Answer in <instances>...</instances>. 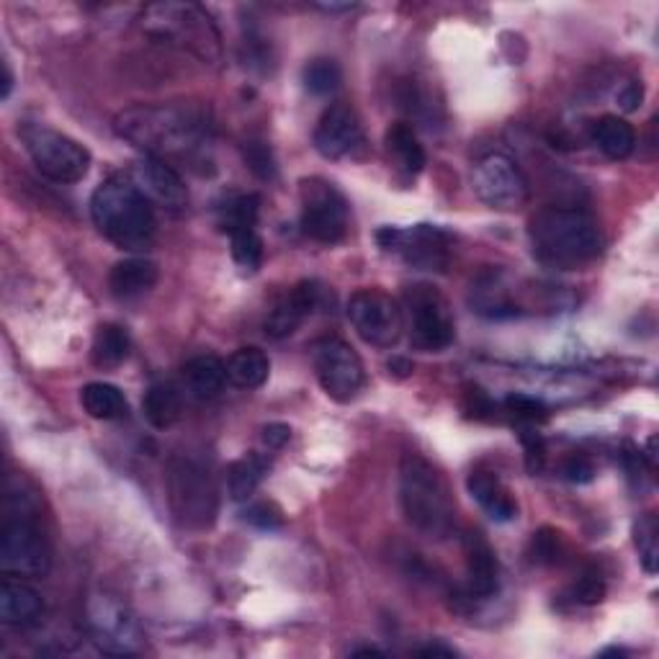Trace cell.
Listing matches in <instances>:
<instances>
[{
	"label": "cell",
	"instance_id": "cell-35",
	"mask_svg": "<svg viewBox=\"0 0 659 659\" xmlns=\"http://www.w3.org/2000/svg\"><path fill=\"white\" fill-rule=\"evenodd\" d=\"M230 242H232L234 263H238L240 268H246V271H258L260 260H263V240H260L256 227L232 232Z\"/></svg>",
	"mask_w": 659,
	"mask_h": 659
},
{
	"label": "cell",
	"instance_id": "cell-42",
	"mask_svg": "<svg viewBox=\"0 0 659 659\" xmlns=\"http://www.w3.org/2000/svg\"><path fill=\"white\" fill-rule=\"evenodd\" d=\"M565 479L575 485H588L596 479V463H592L588 457H582V453H575V457H569L565 461Z\"/></svg>",
	"mask_w": 659,
	"mask_h": 659
},
{
	"label": "cell",
	"instance_id": "cell-28",
	"mask_svg": "<svg viewBox=\"0 0 659 659\" xmlns=\"http://www.w3.org/2000/svg\"><path fill=\"white\" fill-rule=\"evenodd\" d=\"M183 402H181V392L168 381H158L152 385L148 392H144L142 400V412L152 428L158 430H168L173 428L178 418H181Z\"/></svg>",
	"mask_w": 659,
	"mask_h": 659
},
{
	"label": "cell",
	"instance_id": "cell-44",
	"mask_svg": "<svg viewBox=\"0 0 659 659\" xmlns=\"http://www.w3.org/2000/svg\"><path fill=\"white\" fill-rule=\"evenodd\" d=\"M260 438H263V443L268 446V449L279 451L289 443L291 428L287 426V422H268V426L263 428V436H260Z\"/></svg>",
	"mask_w": 659,
	"mask_h": 659
},
{
	"label": "cell",
	"instance_id": "cell-18",
	"mask_svg": "<svg viewBox=\"0 0 659 659\" xmlns=\"http://www.w3.org/2000/svg\"><path fill=\"white\" fill-rule=\"evenodd\" d=\"M322 304V287L317 281H299L294 289L287 291L279 302L273 304L266 317V336L273 340H283L294 336L309 314Z\"/></svg>",
	"mask_w": 659,
	"mask_h": 659
},
{
	"label": "cell",
	"instance_id": "cell-7",
	"mask_svg": "<svg viewBox=\"0 0 659 659\" xmlns=\"http://www.w3.org/2000/svg\"><path fill=\"white\" fill-rule=\"evenodd\" d=\"M402 314L410 330V340L418 351H443L457 338L451 307L446 297L430 283H412L405 289Z\"/></svg>",
	"mask_w": 659,
	"mask_h": 659
},
{
	"label": "cell",
	"instance_id": "cell-48",
	"mask_svg": "<svg viewBox=\"0 0 659 659\" xmlns=\"http://www.w3.org/2000/svg\"><path fill=\"white\" fill-rule=\"evenodd\" d=\"M353 655H356V657H373V655L385 657V652H381V649H377V647H361V649H353Z\"/></svg>",
	"mask_w": 659,
	"mask_h": 659
},
{
	"label": "cell",
	"instance_id": "cell-33",
	"mask_svg": "<svg viewBox=\"0 0 659 659\" xmlns=\"http://www.w3.org/2000/svg\"><path fill=\"white\" fill-rule=\"evenodd\" d=\"M633 543L639 549V561L645 572L655 575L659 567V526L652 512H647L633 523Z\"/></svg>",
	"mask_w": 659,
	"mask_h": 659
},
{
	"label": "cell",
	"instance_id": "cell-11",
	"mask_svg": "<svg viewBox=\"0 0 659 659\" xmlns=\"http://www.w3.org/2000/svg\"><path fill=\"white\" fill-rule=\"evenodd\" d=\"M302 232L322 246H336L348 232V201L330 181L320 176L302 178Z\"/></svg>",
	"mask_w": 659,
	"mask_h": 659
},
{
	"label": "cell",
	"instance_id": "cell-2",
	"mask_svg": "<svg viewBox=\"0 0 659 659\" xmlns=\"http://www.w3.org/2000/svg\"><path fill=\"white\" fill-rule=\"evenodd\" d=\"M533 256L543 266L575 271L603 253V232L588 211L575 207H543L528 222Z\"/></svg>",
	"mask_w": 659,
	"mask_h": 659
},
{
	"label": "cell",
	"instance_id": "cell-39",
	"mask_svg": "<svg viewBox=\"0 0 659 659\" xmlns=\"http://www.w3.org/2000/svg\"><path fill=\"white\" fill-rule=\"evenodd\" d=\"M242 516H246V523L260 528V531H279L283 526V512L276 502H253Z\"/></svg>",
	"mask_w": 659,
	"mask_h": 659
},
{
	"label": "cell",
	"instance_id": "cell-29",
	"mask_svg": "<svg viewBox=\"0 0 659 659\" xmlns=\"http://www.w3.org/2000/svg\"><path fill=\"white\" fill-rule=\"evenodd\" d=\"M385 144L387 152L395 158L397 168H402L405 173L415 176L426 168V150H422L415 129L410 124H405V121H397V124L387 129Z\"/></svg>",
	"mask_w": 659,
	"mask_h": 659
},
{
	"label": "cell",
	"instance_id": "cell-19",
	"mask_svg": "<svg viewBox=\"0 0 659 659\" xmlns=\"http://www.w3.org/2000/svg\"><path fill=\"white\" fill-rule=\"evenodd\" d=\"M463 557H467L469 598H492L500 588V565L490 541L482 533H469L463 539Z\"/></svg>",
	"mask_w": 659,
	"mask_h": 659
},
{
	"label": "cell",
	"instance_id": "cell-1",
	"mask_svg": "<svg viewBox=\"0 0 659 659\" xmlns=\"http://www.w3.org/2000/svg\"><path fill=\"white\" fill-rule=\"evenodd\" d=\"M113 132L148 158L199 150L214 132L211 109L201 101L137 103L113 117Z\"/></svg>",
	"mask_w": 659,
	"mask_h": 659
},
{
	"label": "cell",
	"instance_id": "cell-3",
	"mask_svg": "<svg viewBox=\"0 0 659 659\" xmlns=\"http://www.w3.org/2000/svg\"><path fill=\"white\" fill-rule=\"evenodd\" d=\"M91 217L106 240L132 253L150 248L158 230L152 201L137 189L127 173L106 178L93 191Z\"/></svg>",
	"mask_w": 659,
	"mask_h": 659
},
{
	"label": "cell",
	"instance_id": "cell-31",
	"mask_svg": "<svg viewBox=\"0 0 659 659\" xmlns=\"http://www.w3.org/2000/svg\"><path fill=\"white\" fill-rule=\"evenodd\" d=\"M129 348H132V340H129L127 330L119 328V324L106 322L96 330L93 346H91V361L99 369H117L119 363L127 361Z\"/></svg>",
	"mask_w": 659,
	"mask_h": 659
},
{
	"label": "cell",
	"instance_id": "cell-15",
	"mask_svg": "<svg viewBox=\"0 0 659 659\" xmlns=\"http://www.w3.org/2000/svg\"><path fill=\"white\" fill-rule=\"evenodd\" d=\"M377 240L381 248L402 256L407 263L418 266L422 271H443V266L449 263L451 234L443 232L441 227L418 224L410 230L385 227V230H379Z\"/></svg>",
	"mask_w": 659,
	"mask_h": 659
},
{
	"label": "cell",
	"instance_id": "cell-10",
	"mask_svg": "<svg viewBox=\"0 0 659 659\" xmlns=\"http://www.w3.org/2000/svg\"><path fill=\"white\" fill-rule=\"evenodd\" d=\"M88 631L106 655L132 657L144 649V633L132 610L109 592H96L86 606Z\"/></svg>",
	"mask_w": 659,
	"mask_h": 659
},
{
	"label": "cell",
	"instance_id": "cell-8",
	"mask_svg": "<svg viewBox=\"0 0 659 659\" xmlns=\"http://www.w3.org/2000/svg\"><path fill=\"white\" fill-rule=\"evenodd\" d=\"M21 140L39 173L54 183H78L91 170V152L72 137L57 132V129L27 124L21 129Z\"/></svg>",
	"mask_w": 659,
	"mask_h": 659
},
{
	"label": "cell",
	"instance_id": "cell-36",
	"mask_svg": "<svg viewBox=\"0 0 659 659\" xmlns=\"http://www.w3.org/2000/svg\"><path fill=\"white\" fill-rule=\"evenodd\" d=\"M242 158H246L250 173L260 178V181H273L276 173H279L273 150L266 142H248L246 150H242Z\"/></svg>",
	"mask_w": 659,
	"mask_h": 659
},
{
	"label": "cell",
	"instance_id": "cell-25",
	"mask_svg": "<svg viewBox=\"0 0 659 659\" xmlns=\"http://www.w3.org/2000/svg\"><path fill=\"white\" fill-rule=\"evenodd\" d=\"M592 140L610 160H626L637 148V132L623 117H600L592 127Z\"/></svg>",
	"mask_w": 659,
	"mask_h": 659
},
{
	"label": "cell",
	"instance_id": "cell-4",
	"mask_svg": "<svg viewBox=\"0 0 659 659\" xmlns=\"http://www.w3.org/2000/svg\"><path fill=\"white\" fill-rule=\"evenodd\" d=\"M402 512L415 531L441 541L457 526V502L451 487L433 463L407 453L400 467Z\"/></svg>",
	"mask_w": 659,
	"mask_h": 659
},
{
	"label": "cell",
	"instance_id": "cell-34",
	"mask_svg": "<svg viewBox=\"0 0 659 659\" xmlns=\"http://www.w3.org/2000/svg\"><path fill=\"white\" fill-rule=\"evenodd\" d=\"M340 80H343V72H340V64L330 57H317L304 68V88L312 96H330L340 88Z\"/></svg>",
	"mask_w": 659,
	"mask_h": 659
},
{
	"label": "cell",
	"instance_id": "cell-46",
	"mask_svg": "<svg viewBox=\"0 0 659 659\" xmlns=\"http://www.w3.org/2000/svg\"><path fill=\"white\" fill-rule=\"evenodd\" d=\"M420 655L422 657H453L457 652H453V649H449V647H438V645H430V647H422L420 649Z\"/></svg>",
	"mask_w": 659,
	"mask_h": 659
},
{
	"label": "cell",
	"instance_id": "cell-13",
	"mask_svg": "<svg viewBox=\"0 0 659 659\" xmlns=\"http://www.w3.org/2000/svg\"><path fill=\"white\" fill-rule=\"evenodd\" d=\"M348 320L358 336L373 348L397 346L405 330L400 302L381 289H358L348 299Z\"/></svg>",
	"mask_w": 659,
	"mask_h": 659
},
{
	"label": "cell",
	"instance_id": "cell-43",
	"mask_svg": "<svg viewBox=\"0 0 659 659\" xmlns=\"http://www.w3.org/2000/svg\"><path fill=\"white\" fill-rule=\"evenodd\" d=\"M616 99L626 113L637 111L641 101H645V86H641V80H626V83L618 88Z\"/></svg>",
	"mask_w": 659,
	"mask_h": 659
},
{
	"label": "cell",
	"instance_id": "cell-47",
	"mask_svg": "<svg viewBox=\"0 0 659 659\" xmlns=\"http://www.w3.org/2000/svg\"><path fill=\"white\" fill-rule=\"evenodd\" d=\"M3 99H8V96H11V88H13V72H11V68H8V62H3Z\"/></svg>",
	"mask_w": 659,
	"mask_h": 659
},
{
	"label": "cell",
	"instance_id": "cell-24",
	"mask_svg": "<svg viewBox=\"0 0 659 659\" xmlns=\"http://www.w3.org/2000/svg\"><path fill=\"white\" fill-rule=\"evenodd\" d=\"M471 307L477 314L490 317V320H502V317L518 314V307L508 294V287L502 283L498 273L479 276L477 283H471Z\"/></svg>",
	"mask_w": 659,
	"mask_h": 659
},
{
	"label": "cell",
	"instance_id": "cell-20",
	"mask_svg": "<svg viewBox=\"0 0 659 659\" xmlns=\"http://www.w3.org/2000/svg\"><path fill=\"white\" fill-rule=\"evenodd\" d=\"M44 610V600L37 588L23 582V577L6 575L0 585V621L8 626L34 623Z\"/></svg>",
	"mask_w": 659,
	"mask_h": 659
},
{
	"label": "cell",
	"instance_id": "cell-21",
	"mask_svg": "<svg viewBox=\"0 0 659 659\" xmlns=\"http://www.w3.org/2000/svg\"><path fill=\"white\" fill-rule=\"evenodd\" d=\"M467 487L471 498L479 502V508H482L492 520H498V523H508V520L518 518L516 498H512L508 487L502 485L492 471H485V469L471 471L467 479Z\"/></svg>",
	"mask_w": 659,
	"mask_h": 659
},
{
	"label": "cell",
	"instance_id": "cell-14",
	"mask_svg": "<svg viewBox=\"0 0 659 659\" xmlns=\"http://www.w3.org/2000/svg\"><path fill=\"white\" fill-rule=\"evenodd\" d=\"M471 189L479 201L495 211H516L526 207L531 197L523 170L502 152H490L477 162L471 173Z\"/></svg>",
	"mask_w": 659,
	"mask_h": 659
},
{
	"label": "cell",
	"instance_id": "cell-17",
	"mask_svg": "<svg viewBox=\"0 0 659 659\" xmlns=\"http://www.w3.org/2000/svg\"><path fill=\"white\" fill-rule=\"evenodd\" d=\"M127 176L132 178V183L152 203H160V207L173 211L183 209L186 203H189V189H186L183 178L178 176L166 160L148 158V154H144L142 160H137L134 166L129 168Z\"/></svg>",
	"mask_w": 659,
	"mask_h": 659
},
{
	"label": "cell",
	"instance_id": "cell-38",
	"mask_svg": "<svg viewBox=\"0 0 659 659\" xmlns=\"http://www.w3.org/2000/svg\"><path fill=\"white\" fill-rule=\"evenodd\" d=\"M561 555V533L555 528H541L531 539V559L536 565H555Z\"/></svg>",
	"mask_w": 659,
	"mask_h": 659
},
{
	"label": "cell",
	"instance_id": "cell-12",
	"mask_svg": "<svg viewBox=\"0 0 659 659\" xmlns=\"http://www.w3.org/2000/svg\"><path fill=\"white\" fill-rule=\"evenodd\" d=\"M314 373L324 395L336 402H353L366 385L361 356L340 338H322L312 346Z\"/></svg>",
	"mask_w": 659,
	"mask_h": 659
},
{
	"label": "cell",
	"instance_id": "cell-6",
	"mask_svg": "<svg viewBox=\"0 0 659 659\" xmlns=\"http://www.w3.org/2000/svg\"><path fill=\"white\" fill-rule=\"evenodd\" d=\"M168 502L178 523L189 531H209L219 516V492L209 469L193 459H173L168 467Z\"/></svg>",
	"mask_w": 659,
	"mask_h": 659
},
{
	"label": "cell",
	"instance_id": "cell-41",
	"mask_svg": "<svg viewBox=\"0 0 659 659\" xmlns=\"http://www.w3.org/2000/svg\"><path fill=\"white\" fill-rule=\"evenodd\" d=\"M520 441H523V449H526V467L531 475L543 469V463H547V446H543V438L536 433V430L526 428L523 433H520Z\"/></svg>",
	"mask_w": 659,
	"mask_h": 659
},
{
	"label": "cell",
	"instance_id": "cell-30",
	"mask_svg": "<svg viewBox=\"0 0 659 659\" xmlns=\"http://www.w3.org/2000/svg\"><path fill=\"white\" fill-rule=\"evenodd\" d=\"M80 402L83 410L96 420H119L127 418L129 402L119 387L106 385V381H91L80 389Z\"/></svg>",
	"mask_w": 659,
	"mask_h": 659
},
{
	"label": "cell",
	"instance_id": "cell-5",
	"mask_svg": "<svg viewBox=\"0 0 659 659\" xmlns=\"http://www.w3.org/2000/svg\"><path fill=\"white\" fill-rule=\"evenodd\" d=\"M142 31L154 42L217 62L222 57V37L211 16L197 3H154L140 16Z\"/></svg>",
	"mask_w": 659,
	"mask_h": 659
},
{
	"label": "cell",
	"instance_id": "cell-32",
	"mask_svg": "<svg viewBox=\"0 0 659 659\" xmlns=\"http://www.w3.org/2000/svg\"><path fill=\"white\" fill-rule=\"evenodd\" d=\"M258 214H260V199L256 193H240V197L227 199L224 207L219 209V227H222L227 234L248 230V227L258 224Z\"/></svg>",
	"mask_w": 659,
	"mask_h": 659
},
{
	"label": "cell",
	"instance_id": "cell-45",
	"mask_svg": "<svg viewBox=\"0 0 659 659\" xmlns=\"http://www.w3.org/2000/svg\"><path fill=\"white\" fill-rule=\"evenodd\" d=\"M389 373H395V377H410L412 363L407 361V358H392V361H389Z\"/></svg>",
	"mask_w": 659,
	"mask_h": 659
},
{
	"label": "cell",
	"instance_id": "cell-9",
	"mask_svg": "<svg viewBox=\"0 0 659 659\" xmlns=\"http://www.w3.org/2000/svg\"><path fill=\"white\" fill-rule=\"evenodd\" d=\"M52 567V551L42 528L29 516V508L19 512L8 508L3 533H0V569L11 577H42Z\"/></svg>",
	"mask_w": 659,
	"mask_h": 659
},
{
	"label": "cell",
	"instance_id": "cell-23",
	"mask_svg": "<svg viewBox=\"0 0 659 659\" xmlns=\"http://www.w3.org/2000/svg\"><path fill=\"white\" fill-rule=\"evenodd\" d=\"M227 363L222 358L203 353L183 366V385L197 400H211L224 389Z\"/></svg>",
	"mask_w": 659,
	"mask_h": 659
},
{
	"label": "cell",
	"instance_id": "cell-26",
	"mask_svg": "<svg viewBox=\"0 0 659 659\" xmlns=\"http://www.w3.org/2000/svg\"><path fill=\"white\" fill-rule=\"evenodd\" d=\"M271 361L260 348H240L227 358V381L238 389H258L268 381Z\"/></svg>",
	"mask_w": 659,
	"mask_h": 659
},
{
	"label": "cell",
	"instance_id": "cell-27",
	"mask_svg": "<svg viewBox=\"0 0 659 659\" xmlns=\"http://www.w3.org/2000/svg\"><path fill=\"white\" fill-rule=\"evenodd\" d=\"M268 469H271V461H268L263 453H246V457L238 459L227 471V492L234 502H246L253 498V492L263 482Z\"/></svg>",
	"mask_w": 659,
	"mask_h": 659
},
{
	"label": "cell",
	"instance_id": "cell-40",
	"mask_svg": "<svg viewBox=\"0 0 659 659\" xmlns=\"http://www.w3.org/2000/svg\"><path fill=\"white\" fill-rule=\"evenodd\" d=\"M572 596L577 603L582 606H598L600 600L606 598V580L600 577V572H596V569H590V572H585L580 580L575 582Z\"/></svg>",
	"mask_w": 659,
	"mask_h": 659
},
{
	"label": "cell",
	"instance_id": "cell-22",
	"mask_svg": "<svg viewBox=\"0 0 659 659\" xmlns=\"http://www.w3.org/2000/svg\"><path fill=\"white\" fill-rule=\"evenodd\" d=\"M158 263L150 258H127L119 260L109 273V289L113 297L132 299L150 291L158 283Z\"/></svg>",
	"mask_w": 659,
	"mask_h": 659
},
{
	"label": "cell",
	"instance_id": "cell-16",
	"mask_svg": "<svg viewBox=\"0 0 659 659\" xmlns=\"http://www.w3.org/2000/svg\"><path fill=\"white\" fill-rule=\"evenodd\" d=\"M363 127L351 103H330L314 127V150L328 160L358 158L363 150Z\"/></svg>",
	"mask_w": 659,
	"mask_h": 659
},
{
	"label": "cell",
	"instance_id": "cell-37",
	"mask_svg": "<svg viewBox=\"0 0 659 659\" xmlns=\"http://www.w3.org/2000/svg\"><path fill=\"white\" fill-rule=\"evenodd\" d=\"M506 407L512 418L523 420L528 426H536V422H543L549 418V407L531 395H510L506 400Z\"/></svg>",
	"mask_w": 659,
	"mask_h": 659
}]
</instances>
